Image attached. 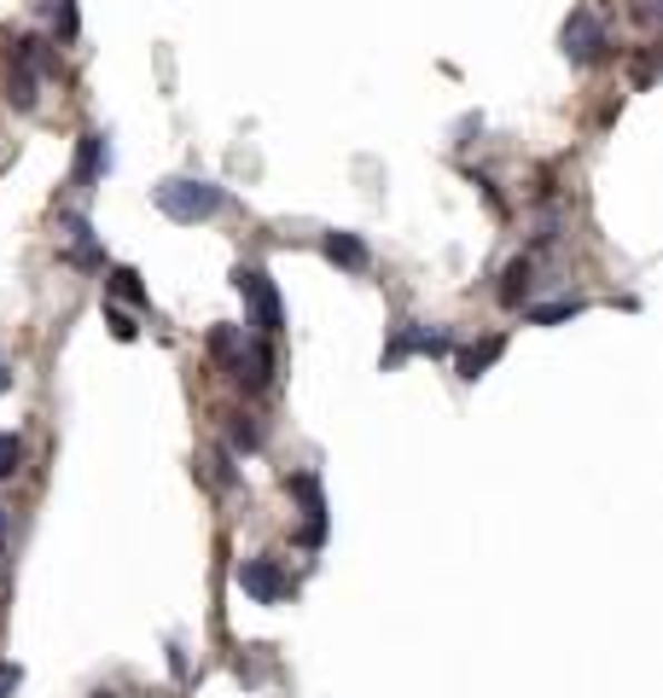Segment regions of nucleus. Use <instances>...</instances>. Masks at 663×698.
Instances as JSON below:
<instances>
[{
  "label": "nucleus",
  "mask_w": 663,
  "mask_h": 698,
  "mask_svg": "<svg viewBox=\"0 0 663 698\" xmlns=\"http://www.w3.org/2000/svg\"><path fill=\"white\" fill-rule=\"evenodd\" d=\"M210 355L245 384V391H268V379H274L268 338H257V332H245V326H210Z\"/></svg>",
  "instance_id": "nucleus-1"
},
{
  "label": "nucleus",
  "mask_w": 663,
  "mask_h": 698,
  "mask_svg": "<svg viewBox=\"0 0 663 698\" xmlns=\"http://www.w3.org/2000/svg\"><path fill=\"white\" fill-rule=\"evenodd\" d=\"M151 204L169 216V222H181V227H198V222H210L227 210V187H216V180H198V175H169L151 187Z\"/></svg>",
  "instance_id": "nucleus-2"
},
{
  "label": "nucleus",
  "mask_w": 663,
  "mask_h": 698,
  "mask_svg": "<svg viewBox=\"0 0 663 698\" xmlns=\"http://www.w3.org/2000/svg\"><path fill=\"white\" fill-rule=\"evenodd\" d=\"M47 70H53V53L36 41V36H18L7 47V99L18 111H36V99H41V82H47Z\"/></svg>",
  "instance_id": "nucleus-3"
},
{
  "label": "nucleus",
  "mask_w": 663,
  "mask_h": 698,
  "mask_svg": "<svg viewBox=\"0 0 663 698\" xmlns=\"http://www.w3.org/2000/svg\"><path fill=\"white\" fill-rule=\"evenodd\" d=\"M234 286H239V297L250 308V332H257V338H279V332H286V303H279L274 279L257 263H239L234 268Z\"/></svg>",
  "instance_id": "nucleus-4"
},
{
  "label": "nucleus",
  "mask_w": 663,
  "mask_h": 698,
  "mask_svg": "<svg viewBox=\"0 0 663 698\" xmlns=\"http://www.w3.org/2000/svg\"><path fill=\"white\" fill-rule=\"evenodd\" d=\"M234 577H239V588H245L257 606H279V600L291 593V577L279 571V559H268V553H257V559H239V571H234Z\"/></svg>",
  "instance_id": "nucleus-5"
},
{
  "label": "nucleus",
  "mask_w": 663,
  "mask_h": 698,
  "mask_svg": "<svg viewBox=\"0 0 663 698\" xmlns=\"http://www.w3.org/2000/svg\"><path fill=\"white\" fill-rule=\"evenodd\" d=\"M565 59L571 65H594V59H605V47H611V36H605V23L588 12V7H576L571 18H565Z\"/></svg>",
  "instance_id": "nucleus-6"
},
{
  "label": "nucleus",
  "mask_w": 663,
  "mask_h": 698,
  "mask_svg": "<svg viewBox=\"0 0 663 698\" xmlns=\"http://www.w3.org/2000/svg\"><path fill=\"white\" fill-rule=\"evenodd\" d=\"M448 350H454V338H448V332L402 321V326H396V338H390V350H385V367H402L407 355H448Z\"/></svg>",
  "instance_id": "nucleus-7"
},
{
  "label": "nucleus",
  "mask_w": 663,
  "mask_h": 698,
  "mask_svg": "<svg viewBox=\"0 0 663 698\" xmlns=\"http://www.w3.org/2000/svg\"><path fill=\"white\" fill-rule=\"evenodd\" d=\"M286 489L303 501V548H320V541H326V495H320V478H315V472H297V478H286Z\"/></svg>",
  "instance_id": "nucleus-8"
},
{
  "label": "nucleus",
  "mask_w": 663,
  "mask_h": 698,
  "mask_svg": "<svg viewBox=\"0 0 663 698\" xmlns=\"http://www.w3.org/2000/svg\"><path fill=\"white\" fill-rule=\"evenodd\" d=\"M59 227H65V263H76V268H106V250H99V239H93L88 216L65 210V216H59Z\"/></svg>",
  "instance_id": "nucleus-9"
},
{
  "label": "nucleus",
  "mask_w": 663,
  "mask_h": 698,
  "mask_svg": "<svg viewBox=\"0 0 663 698\" xmlns=\"http://www.w3.org/2000/svg\"><path fill=\"white\" fill-rule=\"evenodd\" d=\"M111 169V151H106V135H93V128H88V135L82 140H76V169H70V180H76V187H93V180L99 175H106Z\"/></svg>",
  "instance_id": "nucleus-10"
},
{
  "label": "nucleus",
  "mask_w": 663,
  "mask_h": 698,
  "mask_svg": "<svg viewBox=\"0 0 663 698\" xmlns=\"http://www.w3.org/2000/svg\"><path fill=\"white\" fill-rule=\"evenodd\" d=\"M320 250H326L338 268H349V274H362V268L373 263V250H367V239H362V233H326V239H320Z\"/></svg>",
  "instance_id": "nucleus-11"
},
{
  "label": "nucleus",
  "mask_w": 663,
  "mask_h": 698,
  "mask_svg": "<svg viewBox=\"0 0 663 698\" xmlns=\"http://www.w3.org/2000/svg\"><path fill=\"white\" fill-rule=\"evenodd\" d=\"M501 350H506V338H483V344H472L466 355H461V379H483L501 361Z\"/></svg>",
  "instance_id": "nucleus-12"
},
{
  "label": "nucleus",
  "mask_w": 663,
  "mask_h": 698,
  "mask_svg": "<svg viewBox=\"0 0 663 698\" xmlns=\"http://www.w3.org/2000/svg\"><path fill=\"white\" fill-rule=\"evenodd\" d=\"M530 274H535V263H530V256H518V263L513 268H506V279H501V303H524V292H530Z\"/></svg>",
  "instance_id": "nucleus-13"
},
{
  "label": "nucleus",
  "mask_w": 663,
  "mask_h": 698,
  "mask_svg": "<svg viewBox=\"0 0 663 698\" xmlns=\"http://www.w3.org/2000/svg\"><path fill=\"white\" fill-rule=\"evenodd\" d=\"M106 292L122 297V303H146V286H140L135 268H111V274H106Z\"/></svg>",
  "instance_id": "nucleus-14"
},
{
  "label": "nucleus",
  "mask_w": 663,
  "mask_h": 698,
  "mask_svg": "<svg viewBox=\"0 0 663 698\" xmlns=\"http://www.w3.org/2000/svg\"><path fill=\"white\" fill-rule=\"evenodd\" d=\"M576 315H582V297H558V303L530 308V321H535V326H558V321H576Z\"/></svg>",
  "instance_id": "nucleus-15"
},
{
  "label": "nucleus",
  "mask_w": 663,
  "mask_h": 698,
  "mask_svg": "<svg viewBox=\"0 0 663 698\" xmlns=\"http://www.w3.org/2000/svg\"><path fill=\"white\" fill-rule=\"evenodd\" d=\"M18 465H23V436L18 431H0V483L18 478Z\"/></svg>",
  "instance_id": "nucleus-16"
},
{
  "label": "nucleus",
  "mask_w": 663,
  "mask_h": 698,
  "mask_svg": "<svg viewBox=\"0 0 663 698\" xmlns=\"http://www.w3.org/2000/svg\"><path fill=\"white\" fill-rule=\"evenodd\" d=\"M234 449H263V425L257 420H250V413H234Z\"/></svg>",
  "instance_id": "nucleus-17"
},
{
  "label": "nucleus",
  "mask_w": 663,
  "mask_h": 698,
  "mask_svg": "<svg viewBox=\"0 0 663 698\" xmlns=\"http://www.w3.org/2000/svg\"><path fill=\"white\" fill-rule=\"evenodd\" d=\"M106 326L117 332V338H122V344H129V338H135V332H140V326H135L129 315H122V308H106Z\"/></svg>",
  "instance_id": "nucleus-18"
},
{
  "label": "nucleus",
  "mask_w": 663,
  "mask_h": 698,
  "mask_svg": "<svg viewBox=\"0 0 663 698\" xmlns=\"http://www.w3.org/2000/svg\"><path fill=\"white\" fill-rule=\"evenodd\" d=\"M18 681H23V669L0 658V698H12V692H18Z\"/></svg>",
  "instance_id": "nucleus-19"
},
{
  "label": "nucleus",
  "mask_w": 663,
  "mask_h": 698,
  "mask_svg": "<svg viewBox=\"0 0 663 698\" xmlns=\"http://www.w3.org/2000/svg\"><path fill=\"white\" fill-rule=\"evenodd\" d=\"M76 36V0H59V41Z\"/></svg>",
  "instance_id": "nucleus-20"
},
{
  "label": "nucleus",
  "mask_w": 663,
  "mask_h": 698,
  "mask_svg": "<svg viewBox=\"0 0 663 698\" xmlns=\"http://www.w3.org/2000/svg\"><path fill=\"white\" fill-rule=\"evenodd\" d=\"M0 391H12V367H7V361H0Z\"/></svg>",
  "instance_id": "nucleus-21"
}]
</instances>
